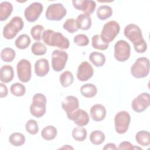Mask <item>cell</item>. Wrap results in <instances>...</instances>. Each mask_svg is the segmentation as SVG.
<instances>
[{
    "label": "cell",
    "instance_id": "obj_1",
    "mask_svg": "<svg viewBox=\"0 0 150 150\" xmlns=\"http://www.w3.org/2000/svg\"><path fill=\"white\" fill-rule=\"evenodd\" d=\"M124 34L132 43L134 49L137 53H143L146 50L147 44L138 26L133 23L127 25L124 28Z\"/></svg>",
    "mask_w": 150,
    "mask_h": 150
},
{
    "label": "cell",
    "instance_id": "obj_2",
    "mask_svg": "<svg viewBox=\"0 0 150 150\" xmlns=\"http://www.w3.org/2000/svg\"><path fill=\"white\" fill-rule=\"evenodd\" d=\"M42 39L45 44L50 46L57 47L61 49H67L70 46L69 39L62 33L47 29L43 32Z\"/></svg>",
    "mask_w": 150,
    "mask_h": 150
},
{
    "label": "cell",
    "instance_id": "obj_3",
    "mask_svg": "<svg viewBox=\"0 0 150 150\" xmlns=\"http://www.w3.org/2000/svg\"><path fill=\"white\" fill-rule=\"evenodd\" d=\"M24 22L20 16H14L4 27L3 36L8 40L14 38L23 28Z\"/></svg>",
    "mask_w": 150,
    "mask_h": 150
},
{
    "label": "cell",
    "instance_id": "obj_4",
    "mask_svg": "<svg viewBox=\"0 0 150 150\" xmlns=\"http://www.w3.org/2000/svg\"><path fill=\"white\" fill-rule=\"evenodd\" d=\"M149 72V60L147 57L138 58L131 67V73L137 79L146 77Z\"/></svg>",
    "mask_w": 150,
    "mask_h": 150
},
{
    "label": "cell",
    "instance_id": "obj_5",
    "mask_svg": "<svg viewBox=\"0 0 150 150\" xmlns=\"http://www.w3.org/2000/svg\"><path fill=\"white\" fill-rule=\"evenodd\" d=\"M46 98L42 93L35 94L32 98V103L30 106V114L36 118H40L46 112Z\"/></svg>",
    "mask_w": 150,
    "mask_h": 150
},
{
    "label": "cell",
    "instance_id": "obj_6",
    "mask_svg": "<svg viewBox=\"0 0 150 150\" xmlns=\"http://www.w3.org/2000/svg\"><path fill=\"white\" fill-rule=\"evenodd\" d=\"M120 30L119 23L115 21H110L104 24L100 35L103 42L109 43L118 35Z\"/></svg>",
    "mask_w": 150,
    "mask_h": 150
},
{
    "label": "cell",
    "instance_id": "obj_7",
    "mask_svg": "<svg viewBox=\"0 0 150 150\" xmlns=\"http://www.w3.org/2000/svg\"><path fill=\"white\" fill-rule=\"evenodd\" d=\"M131 116L126 111H121L116 114L114 117L115 131L120 134L125 133L129 128Z\"/></svg>",
    "mask_w": 150,
    "mask_h": 150
},
{
    "label": "cell",
    "instance_id": "obj_8",
    "mask_svg": "<svg viewBox=\"0 0 150 150\" xmlns=\"http://www.w3.org/2000/svg\"><path fill=\"white\" fill-rule=\"evenodd\" d=\"M67 10L60 3L52 4L48 6L45 13V16L49 21H59L62 20L66 15Z\"/></svg>",
    "mask_w": 150,
    "mask_h": 150
},
{
    "label": "cell",
    "instance_id": "obj_9",
    "mask_svg": "<svg viewBox=\"0 0 150 150\" xmlns=\"http://www.w3.org/2000/svg\"><path fill=\"white\" fill-rule=\"evenodd\" d=\"M130 53L131 47L127 42L124 40H120L115 43L114 56L117 61L124 62L127 60L129 58Z\"/></svg>",
    "mask_w": 150,
    "mask_h": 150
},
{
    "label": "cell",
    "instance_id": "obj_10",
    "mask_svg": "<svg viewBox=\"0 0 150 150\" xmlns=\"http://www.w3.org/2000/svg\"><path fill=\"white\" fill-rule=\"evenodd\" d=\"M17 75L22 83L28 82L32 76V66L30 62L26 59H21L17 63Z\"/></svg>",
    "mask_w": 150,
    "mask_h": 150
},
{
    "label": "cell",
    "instance_id": "obj_11",
    "mask_svg": "<svg viewBox=\"0 0 150 150\" xmlns=\"http://www.w3.org/2000/svg\"><path fill=\"white\" fill-rule=\"evenodd\" d=\"M68 54L64 50H54L52 53V67L54 71H60L65 67Z\"/></svg>",
    "mask_w": 150,
    "mask_h": 150
},
{
    "label": "cell",
    "instance_id": "obj_12",
    "mask_svg": "<svg viewBox=\"0 0 150 150\" xmlns=\"http://www.w3.org/2000/svg\"><path fill=\"white\" fill-rule=\"evenodd\" d=\"M43 5L39 2H35L30 4L24 11V15L29 22H35L40 16L43 11Z\"/></svg>",
    "mask_w": 150,
    "mask_h": 150
},
{
    "label": "cell",
    "instance_id": "obj_13",
    "mask_svg": "<svg viewBox=\"0 0 150 150\" xmlns=\"http://www.w3.org/2000/svg\"><path fill=\"white\" fill-rule=\"evenodd\" d=\"M150 104V96L148 93H142L135 98L131 104L133 110L137 112L144 111Z\"/></svg>",
    "mask_w": 150,
    "mask_h": 150
},
{
    "label": "cell",
    "instance_id": "obj_14",
    "mask_svg": "<svg viewBox=\"0 0 150 150\" xmlns=\"http://www.w3.org/2000/svg\"><path fill=\"white\" fill-rule=\"evenodd\" d=\"M93 68L87 62H83L77 68V77L81 81H85L89 80L93 76Z\"/></svg>",
    "mask_w": 150,
    "mask_h": 150
},
{
    "label": "cell",
    "instance_id": "obj_15",
    "mask_svg": "<svg viewBox=\"0 0 150 150\" xmlns=\"http://www.w3.org/2000/svg\"><path fill=\"white\" fill-rule=\"evenodd\" d=\"M62 107L66 111L67 117H69L79 109V100L75 96H68L62 101Z\"/></svg>",
    "mask_w": 150,
    "mask_h": 150
},
{
    "label": "cell",
    "instance_id": "obj_16",
    "mask_svg": "<svg viewBox=\"0 0 150 150\" xmlns=\"http://www.w3.org/2000/svg\"><path fill=\"white\" fill-rule=\"evenodd\" d=\"M72 3L75 9L88 15L93 13L96 7V2L91 0H73Z\"/></svg>",
    "mask_w": 150,
    "mask_h": 150
},
{
    "label": "cell",
    "instance_id": "obj_17",
    "mask_svg": "<svg viewBox=\"0 0 150 150\" xmlns=\"http://www.w3.org/2000/svg\"><path fill=\"white\" fill-rule=\"evenodd\" d=\"M68 119L73 121L74 124L79 127L86 126L90 121V118L87 111L84 110L78 109L74 113L67 117Z\"/></svg>",
    "mask_w": 150,
    "mask_h": 150
},
{
    "label": "cell",
    "instance_id": "obj_18",
    "mask_svg": "<svg viewBox=\"0 0 150 150\" xmlns=\"http://www.w3.org/2000/svg\"><path fill=\"white\" fill-rule=\"evenodd\" d=\"M90 114L91 117L94 121H101L105 117L106 109L103 105L96 104L91 107Z\"/></svg>",
    "mask_w": 150,
    "mask_h": 150
},
{
    "label": "cell",
    "instance_id": "obj_19",
    "mask_svg": "<svg viewBox=\"0 0 150 150\" xmlns=\"http://www.w3.org/2000/svg\"><path fill=\"white\" fill-rule=\"evenodd\" d=\"M49 71V62L46 59H40L35 63V72L37 76L44 77Z\"/></svg>",
    "mask_w": 150,
    "mask_h": 150
},
{
    "label": "cell",
    "instance_id": "obj_20",
    "mask_svg": "<svg viewBox=\"0 0 150 150\" xmlns=\"http://www.w3.org/2000/svg\"><path fill=\"white\" fill-rule=\"evenodd\" d=\"M14 77V71L13 67L10 65H4L0 70L1 81L4 83L11 81Z\"/></svg>",
    "mask_w": 150,
    "mask_h": 150
},
{
    "label": "cell",
    "instance_id": "obj_21",
    "mask_svg": "<svg viewBox=\"0 0 150 150\" xmlns=\"http://www.w3.org/2000/svg\"><path fill=\"white\" fill-rule=\"evenodd\" d=\"M76 21L79 26V29L83 30H88L91 26V18L88 14L83 13L79 15L77 17Z\"/></svg>",
    "mask_w": 150,
    "mask_h": 150
},
{
    "label": "cell",
    "instance_id": "obj_22",
    "mask_svg": "<svg viewBox=\"0 0 150 150\" xmlns=\"http://www.w3.org/2000/svg\"><path fill=\"white\" fill-rule=\"evenodd\" d=\"M13 11L12 4L8 1H4L0 4V21L6 20Z\"/></svg>",
    "mask_w": 150,
    "mask_h": 150
},
{
    "label": "cell",
    "instance_id": "obj_23",
    "mask_svg": "<svg viewBox=\"0 0 150 150\" xmlns=\"http://www.w3.org/2000/svg\"><path fill=\"white\" fill-rule=\"evenodd\" d=\"M80 93L81 95L87 98L94 97L97 93L96 86L92 83H87L80 87Z\"/></svg>",
    "mask_w": 150,
    "mask_h": 150
},
{
    "label": "cell",
    "instance_id": "obj_24",
    "mask_svg": "<svg viewBox=\"0 0 150 150\" xmlns=\"http://www.w3.org/2000/svg\"><path fill=\"white\" fill-rule=\"evenodd\" d=\"M135 140L141 146H149L150 144V134L149 131L145 130L138 131L135 135Z\"/></svg>",
    "mask_w": 150,
    "mask_h": 150
},
{
    "label": "cell",
    "instance_id": "obj_25",
    "mask_svg": "<svg viewBox=\"0 0 150 150\" xmlns=\"http://www.w3.org/2000/svg\"><path fill=\"white\" fill-rule=\"evenodd\" d=\"M89 60L96 67H101L105 63L104 54L97 52L91 53L89 56Z\"/></svg>",
    "mask_w": 150,
    "mask_h": 150
},
{
    "label": "cell",
    "instance_id": "obj_26",
    "mask_svg": "<svg viewBox=\"0 0 150 150\" xmlns=\"http://www.w3.org/2000/svg\"><path fill=\"white\" fill-rule=\"evenodd\" d=\"M57 134V129L53 125H47L45 127L41 132L42 137L47 141H50L56 138Z\"/></svg>",
    "mask_w": 150,
    "mask_h": 150
},
{
    "label": "cell",
    "instance_id": "obj_27",
    "mask_svg": "<svg viewBox=\"0 0 150 150\" xmlns=\"http://www.w3.org/2000/svg\"><path fill=\"white\" fill-rule=\"evenodd\" d=\"M97 16L100 20H105L111 16L112 9L111 6L108 5H101L97 10Z\"/></svg>",
    "mask_w": 150,
    "mask_h": 150
},
{
    "label": "cell",
    "instance_id": "obj_28",
    "mask_svg": "<svg viewBox=\"0 0 150 150\" xmlns=\"http://www.w3.org/2000/svg\"><path fill=\"white\" fill-rule=\"evenodd\" d=\"M30 37L26 34H22L19 36L15 41V46L19 49H25L30 44Z\"/></svg>",
    "mask_w": 150,
    "mask_h": 150
},
{
    "label": "cell",
    "instance_id": "obj_29",
    "mask_svg": "<svg viewBox=\"0 0 150 150\" xmlns=\"http://www.w3.org/2000/svg\"><path fill=\"white\" fill-rule=\"evenodd\" d=\"M87 129L85 128L79 126L74 128L71 132L73 139L79 142H82L84 141L87 137Z\"/></svg>",
    "mask_w": 150,
    "mask_h": 150
},
{
    "label": "cell",
    "instance_id": "obj_30",
    "mask_svg": "<svg viewBox=\"0 0 150 150\" xmlns=\"http://www.w3.org/2000/svg\"><path fill=\"white\" fill-rule=\"evenodd\" d=\"M59 81L63 87L70 86L74 81V77L72 73L69 71H64L60 74Z\"/></svg>",
    "mask_w": 150,
    "mask_h": 150
},
{
    "label": "cell",
    "instance_id": "obj_31",
    "mask_svg": "<svg viewBox=\"0 0 150 150\" xmlns=\"http://www.w3.org/2000/svg\"><path fill=\"white\" fill-rule=\"evenodd\" d=\"M105 137L104 134L99 130H95L91 132L90 135V142L96 145L101 144L105 140Z\"/></svg>",
    "mask_w": 150,
    "mask_h": 150
},
{
    "label": "cell",
    "instance_id": "obj_32",
    "mask_svg": "<svg viewBox=\"0 0 150 150\" xmlns=\"http://www.w3.org/2000/svg\"><path fill=\"white\" fill-rule=\"evenodd\" d=\"M9 142L13 146H20L25 142V137L22 133L14 132L9 136Z\"/></svg>",
    "mask_w": 150,
    "mask_h": 150
},
{
    "label": "cell",
    "instance_id": "obj_33",
    "mask_svg": "<svg viewBox=\"0 0 150 150\" xmlns=\"http://www.w3.org/2000/svg\"><path fill=\"white\" fill-rule=\"evenodd\" d=\"M91 45L93 48L100 50H106L109 46V43L103 42L100 35H95L92 37Z\"/></svg>",
    "mask_w": 150,
    "mask_h": 150
},
{
    "label": "cell",
    "instance_id": "obj_34",
    "mask_svg": "<svg viewBox=\"0 0 150 150\" xmlns=\"http://www.w3.org/2000/svg\"><path fill=\"white\" fill-rule=\"evenodd\" d=\"M16 56L15 51L11 47H5L1 50V57L5 62H11L13 60Z\"/></svg>",
    "mask_w": 150,
    "mask_h": 150
},
{
    "label": "cell",
    "instance_id": "obj_35",
    "mask_svg": "<svg viewBox=\"0 0 150 150\" xmlns=\"http://www.w3.org/2000/svg\"><path fill=\"white\" fill-rule=\"evenodd\" d=\"M10 91L13 96L21 97L25 94L26 88L23 84L19 83H15L11 85Z\"/></svg>",
    "mask_w": 150,
    "mask_h": 150
},
{
    "label": "cell",
    "instance_id": "obj_36",
    "mask_svg": "<svg viewBox=\"0 0 150 150\" xmlns=\"http://www.w3.org/2000/svg\"><path fill=\"white\" fill-rule=\"evenodd\" d=\"M63 28L64 29L66 30L70 33H73L79 30V26L77 21L73 18L67 19L64 22L63 25Z\"/></svg>",
    "mask_w": 150,
    "mask_h": 150
},
{
    "label": "cell",
    "instance_id": "obj_37",
    "mask_svg": "<svg viewBox=\"0 0 150 150\" xmlns=\"http://www.w3.org/2000/svg\"><path fill=\"white\" fill-rule=\"evenodd\" d=\"M32 53L36 56H41L45 54L47 52V47L41 42H35L31 47Z\"/></svg>",
    "mask_w": 150,
    "mask_h": 150
},
{
    "label": "cell",
    "instance_id": "obj_38",
    "mask_svg": "<svg viewBox=\"0 0 150 150\" xmlns=\"http://www.w3.org/2000/svg\"><path fill=\"white\" fill-rule=\"evenodd\" d=\"M44 30V27L41 25H36L33 26L30 30V34L33 39L36 41H40L42 39V34Z\"/></svg>",
    "mask_w": 150,
    "mask_h": 150
},
{
    "label": "cell",
    "instance_id": "obj_39",
    "mask_svg": "<svg viewBox=\"0 0 150 150\" xmlns=\"http://www.w3.org/2000/svg\"><path fill=\"white\" fill-rule=\"evenodd\" d=\"M26 131L31 135H35L39 131L38 124L35 120H28L25 124Z\"/></svg>",
    "mask_w": 150,
    "mask_h": 150
},
{
    "label": "cell",
    "instance_id": "obj_40",
    "mask_svg": "<svg viewBox=\"0 0 150 150\" xmlns=\"http://www.w3.org/2000/svg\"><path fill=\"white\" fill-rule=\"evenodd\" d=\"M74 43L79 46H85L88 45L89 39L87 36L84 34H79L74 36Z\"/></svg>",
    "mask_w": 150,
    "mask_h": 150
},
{
    "label": "cell",
    "instance_id": "obj_41",
    "mask_svg": "<svg viewBox=\"0 0 150 150\" xmlns=\"http://www.w3.org/2000/svg\"><path fill=\"white\" fill-rule=\"evenodd\" d=\"M135 149L142 150L141 148L135 146L128 141H123L121 142L118 148V149Z\"/></svg>",
    "mask_w": 150,
    "mask_h": 150
},
{
    "label": "cell",
    "instance_id": "obj_42",
    "mask_svg": "<svg viewBox=\"0 0 150 150\" xmlns=\"http://www.w3.org/2000/svg\"><path fill=\"white\" fill-rule=\"evenodd\" d=\"M8 90L7 87L3 83H0V97L4 98L7 96Z\"/></svg>",
    "mask_w": 150,
    "mask_h": 150
},
{
    "label": "cell",
    "instance_id": "obj_43",
    "mask_svg": "<svg viewBox=\"0 0 150 150\" xmlns=\"http://www.w3.org/2000/svg\"><path fill=\"white\" fill-rule=\"evenodd\" d=\"M103 149H118V148L116 146L115 144L114 143H108L103 148Z\"/></svg>",
    "mask_w": 150,
    "mask_h": 150
}]
</instances>
